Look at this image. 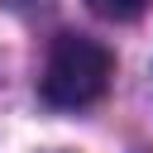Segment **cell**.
<instances>
[{
  "label": "cell",
  "mask_w": 153,
  "mask_h": 153,
  "mask_svg": "<svg viewBox=\"0 0 153 153\" xmlns=\"http://www.w3.org/2000/svg\"><path fill=\"white\" fill-rule=\"evenodd\" d=\"M110 76H115V57L105 43H96L86 33H62L43 62V100L62 105V110H81L105 96Z\"/></svg>",
  "instance_id": "6da1fadb"
},
{
  "label": "cell",
  "mask_w": 153,
  "mask_h": 153,
  "mask_svg": "<svg viewBox=\"0 0 153 153\" xmlns=\"http://www.w3.org/2000/svg\"><path fill=\"white\" fill-rule=\"evenodd\" d=\"M143 5H148V0H91V10L105 14V19H134Z\"/></svg>",
  "instance_id": "7a4b0ae2"
}]
</instances>
